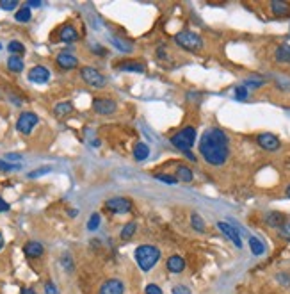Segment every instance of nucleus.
<instances>
[{
	"label": "nucleus",
	"instance_id": "obj_29",
	"mask_svg": "<svg viewBox=\"0 0 290 294\" xmlns=\"http://www.w3.org/2000/svg\"><path fill=\"white\" fill-rule=\"evenodd\" d=\"M15 18H16V22H22V23H27L31 18H32V13H31V9H29L27 6L22 7V9H18L16 15H15Z\"/></svg>",
	"mask_w": 290,
	"mask_h": 294
},
{
	"label": "nucleus",
	"instance_id": "obj_18",
	"mask_svg": "<svg viewBox=\"0 0 290 294\" xmlns=\"http://www.w3.org/2000/svg\"><path fill=\"white\" fill-rule=\"evenodd\" d=\"M274 57L278 62H287L290 64V45H279L276 52H274Z\"/></svg>",
	"mask_w": 290,
	"mask_h": 294
},
{
	"label": "nucleus",
	"instance_id": "obj_21",
	"mask_svg": "<svg viewBox=\"0 0 290 294\" xmlns=\"http://www.w3.org/2000/svg\"><path fill=\"white\" fill-rule=\"evenodd\" d=\"M7 68L13 73H22L23 72V59L20 56H11L7 59Z\"/></svg>",
	"mask_w": 290,
	"mask_h": 294
},
{
	"label": "nucleus",
	"instance_id": "obj_44",
	"mask_svg": "<svg viewBox=\"0 0 290 294\" xmlns=\"http://www.w3.org/2000/svg\"><path fill=\"white\" fill-rule=\"evenodd\" d=\"M39 6H41V2H39V0H31V2L27 4L29 9H31V7H39Z\"/></svg>",
	"mask_w": 290,
	"mask_h": 294
},
{
	"label": "nucleus",
	"instance_id": "obj_34",
	"mask_svg": "<svg viewBox=\"0 0 290 294\" xmlns=\"http://www.w3.org/2000/svg\"><path fill=\"white\" fill-rule=\"evenodd\" d=\"M279 235L283 239H290V219H287V221L279 227Z\"/></svg>",
	"mask_w": 290,
	"mask_h": 294
},
{
	"label": "nucleus",
	"instance_id": "obj_48",
	"mask_svg": "<svg viewBox=\"0 0 290 294\" xmlns=\"http://www.w3.org/2000/svg\"><path fill=\"white\" fill-rule=\"evenodd\" d=\"M0 48H2V45H0Z\"/></svg>",
	"mask_w": 290,
	"mask_h": 294
},
{
	"label": "nucleus",
	"instance_id": "obj_31",
	"mask_svg": "<svg viewBox=\"0 0 290 294\" xmlns=\"http://www.w3.org/2000/svg\"><path fill=\"white\" fill-rule=\"evenodd\" d=\"M100 214L98 212H94V214H91V217H89V221H88V230H96V228L100 227Z\"/></svg>",
	"mask_w": 290,
	"mask_h": 294
},
{
	"label": "nucleus",
	"instance_id": "obj_19",
	"mask_svg": "<svg viewBox=\"0 0 290 294\" xmlns=\"http://www.w3.org/2000/svg\"><path fill=\"white\" fill-rule=\"evenodd\" d=\"M271 9H273L274 15H278V16H287L290 13V6L287 2H281V0H274L271 2Z\"/></svg>",
	"mask_w": 290,
	"mask_h": 294
},
{
	"label": "nucleus",
	"instance_id": "obj_16",
	"mask_svg": "<svg viewBox=\"0 0 290 294\" xmlns=\"http://www.w3.org/2000/svg\"><path fill=\"white\" fill-rule=\"evenodd\" d=\"M168 269L171 273H182L185 269V261H183V257L180 255H171L168 259Z\"/></svg>",
	"mask_w": 290,
	"mask_h": 294
},
{
	"label": "nucleus",
	"instance_id": "obj_2",
	"mask_svg": "<svg viewBox=\"0 0 290 294\" xmlns=\"http://www.w3.org/2000/svg\"><path fill=\"white\" fill-rule=\"evenodd\" d=\"M160 259V250L157 246H139L136 250V261L139 264L142 271H152V267H155V264Z\"/></svg>",
	"mask_w": 290,
	"mask_h": 294
},
{
	"label": "nucleus",
	"instance_id": "obj_10",
	"mask_svg": "<svg viewBox=\"0 0 290 294\" xmlns=\"http://www.w3.org/2000/svg\"><path fill=\"white\" fill-rule=\"evenodd\" d=\"M217 228L225 233L226 237L230 239L231 243L235 244L237 248H242V239H241V235H239V232H237L235 227H231L230 223H226V221H219L217 223Z\"/></svg>",
	"mask_w": 290,
	"mask_h": 294
},
{
	"label": "nucleus",
	"instance_id": "obj_7",
	"mask_svg": "<svg viewBox=\"0 0 290 294\" xmlns=\"http://www.w3.org/2000/svg\"><path fill=\"white\" fill-rule=\"evenodd\" d=\"M38 122H39L38 114H34V112H23L22 116L18 118L16 128L22 134H31L32 132V128L38 125Z\"/></svg>",
	"mask_w": 290,
	"mask_h": 294
},
{
	"label": "nucleus",
	"instance_id": "obj_46",
	"mask_svg": "<svg viewBox=\"0 0 290 294\" xmlns=\"http://www.w3.org/2000/svg\"><path fill=\"white\" fill-rule=\"evenodd\" d=\"M2 248H4V235L0 233V250H2Z\"/></svg>",
	"mask_w": 290,
	"mask_h": 294
},
{
	"label": "nucleus",
	"instance_id": "obj_45",
	"mask_svg": "<svg viewBox=\"0 0 290 294\" xmlns=\"http://www.w3.org/2000/svg\"><path fill=\"white\" fill-rule=\"evenodd\" d=\"M22 294H36L32 291V289H25V291H22Z\"/></svg>",
	"mask_w": 290,
	"mask_h": 294
},
{
	"label": "nucleus",
	"instance_id": "obj_37",
	"mask_svg": "<svg viewBox=\"0 0 290 294\" xmlns=\"http://www.w3.org/2000/svg\"><path fill=\"white\" fill-rule=\"evenodd\" d=\"M50 170H52V168H50V166L39 168V170H36V171L29 173V178H36V177H41V175H46V173H48Z\"/></svg>",
	"mask_w": 290,
	"mask_h": 294
},
{
	"label": "nucleus",
	"instance_id": "obj_26",
	"mask_svg": "<svg viewBox=\"0 0 290 294\" xmlns=\"http://www.w3.org/2000/svg\"><path fill=\"white\" fill-rule=\"evenodd\" d=\"M191 225H192V228L196 230V232H205V221H203V217L198 214V212H194L191 216Z\"/></svg>",
	"mask_w": 290,
	"mask_h": 294
},
{
	"label": "nucleus",
	"instance_id": "obj_40",
	"mask_svg": "<svg viewBox=\"0 0 290 294\" xmlns=\"http://www.w3.org/2000/svg\"><path fill=\"white\" fill-rule=\"evenodd\" d=\"M45 293L46 294H59V291H57V287H55L54 282H46L45 283Z\"/></svg>",
	"mask_w": 290,
	"mask_h": 294
},
{
	"label": "nucleus",
	"instance_id": "obj_33",
	"mask_svg": "<svg viewBox=\"0 0 290 294\" xmlns=\"http://www.w3.org/2000/svg\"><path fill=\"white\" fill-rule=\"evenodd\" d=\"M0 170L2 171H18L20 170V164H11L7 161H0Z\"/></svg>",
	"mask_w": 290,
	"mask_h": 294
},
{
	"label": "nucleus",
	"instance_id": "obj_6",
	"mask_svg": "<svg viewBox=\"0 0 290 294\" xmlns=\"http://www.w3.org/2000/svg\"><path fill=\"white\" fill-rule=\"evenodd\" d=\"M105 209L114 212V214H126L132 211V200L125 198V196H116V198L105 201Z\"/></svg>",
	"mask_w": 290,
	"mask_h": 294
},
{
	"label": "nucleus",
	"instance_id": "obj_5",
	"mask_svg": "<svg viewBox=\"0 0 290 294\" xmlns=\"http://www.w3.org/2000/svg\"><path fill=\"white\" fill-rule=\"evenodd\" d=\"M80 75H82L84 82L88 84V86H91V88L100 89V88H104L105 82H107L104 75H102L98 70H94L93 66H84L82 70H80Z\"/></svg>",
	"mask_w": 290,
	"mask_h": 294
},
{
	"label": "nucleus",
	"instance_id": "obj_20",
	"mask_svg": "<svg viewBox=\"0 0 290 294\" xmlns=\"http://www.w3.org/2000/svg\"><path fill=\"white\" fill-rule=\"evenodd\" d=\"M192 178H194V173H192L191 168L187 166L176 168V180H180V182H192Z\"/></svg>",
	"mask_w": 290,
	"mask_h": 294
},
{
	"label": "nucleus",
	"instance_id": "obj_43",
	"mask_svg": "<svg viewBox=\"0 0 290 294\" xmlns=\"http://www.w3.org/2000/svg\"><path fill=\"white\" fill-rule=\"evenodd\" d=\"M6 211H9V203L0 198V212H6Z\"/></svg>",
	"mask_w": 290,
	"mask_h": 294
},
{
	"label": "nucleus",
	"instance_id": "obj_22",
	"mask_svg": "<svg viewBox=\"0 0 290 294\" xmlns=\"http://www.w3.org/2000/svg\"><path fill=\"white\" fill-rule=\"evenodd\" d=\"M148 155H150L148 144H146V143H137L136 148H134V159H136V161H144Z\"/></svg>",
	"mask_w": 290,
	"mask_h": 294
},
{
	"label": "nucleus",
	"instance_id": "obj_35",
	"mask_svg": "<svg viewBox=\"0 0 290 294\" xmlns=\"http://www.w3.org/2000/svg\"><path fill=\"white\" fill-rule=\"evenodd\" d=\"M235 98L237 100H246L247 98V88H244V86H237L235 88Z\"/></svg>",
	"mask_w": 290,
	"mask_h": 294
},
{
	"label": "nucleus",
	"instance_id": "obj_28",
	"mask_svg": "<svg viewBox=\"0 0 290 294\" xmlns=\"http://www.w3.org/2000/svg\"><path fill=\"white\" fill-rule=\"evenodd\" d=\"M136 228H137V225L134 221H130V223H126L125 227H123V230H121V239H123V241H128V239L132 237V235H134V233H136Z\"/></svg>",
	"mask_w": 290,
	"mask_h": 294
},
{
	"label": "nucleus",
	"instance_id": "obj_27",
	"mask_svg": "<svg viewBox=\"0 0 290 294\" xmlns=\"http://www.w3.org/2000/svg\"><path fill=\"white\" fill-rule=\"evenodd\" d=\"M112 43H114V46L118 48V50L125 52V54H128V52L134 50V46H132L128 41H125V39H121V38H112Z\"/></svg>",
	"mask_w": 290,
	"mask_h": 294
},
{
	"label": "nucleus",
	"instance_id": "obj_3",
	"mask_svg": "<svg viewBox=\"0 0 290 294\" xmlns=\"http://www.w3.org/2000/svg\"><path fill=\"white\" fill-rule=\"evenodd\" d=\"M171 143H173V146L178 148L180 152L189 154L191 148L194 146V143H196V128L191 127V125L185 128H182L180 132H176L175 136L171 138Z\"/></svg>",
	"mask_w": 290,
	"mask_h": 294
},
{
	"label": "nucleus",
	"instance_id": "obj_38",
	"mask_svg": "<svg viewBox=\"0 0 290 294\" xmlns=\"http://www.w3.org/2000/svg\"><path fill=\"white\" fill-rule=\"evenodd\" d=\"M144 293L146 294H162V289L159 285H155V283H148L146 289H144Z\"/></svg>",
	"mask_w": 290,
	"mask_h": 294
},
{
	"label": "nucleus",
	"instance_id": "obj_15",
	"mask_svg": "<svg viewBox=\"0 0 290 294\" xmlns=\"http://www.w3.org/2000/svg\"><path fill=\"white\" fill-rule=\"evenodd\" d=\"M59 39L62 41V43H73V41H77V39H78L77 29L71 27V25H64V27L61 29Z\"/></svg>",
	"mask_w": 290,
	"mask_h": 294
},
{
	"label": "nucleus",
	"instance_id": "obj_12",
	"mask_svg": "<svg viewBox=\"0 0 290 294\" xmlns=\"http://www.w3.org/2000/svg\"><path fill=\"white\" fill-rule=\"evenodd\" d=\"M50 78V70L45 66H34L31 72H29V80L34 84H45L48 82Z\"/></svg>",
	"mask_w": 290,
	"mask_h": 294
},
{
	"label": "nucleus",
	"instance_id": "obj_9",
	"mask_svg": "<svg viewBox=\"0 0 290 294\" xmlns=\"http://www.w3.org/2000/svg\"><path fill=\"white\" fill-rule=\"evenodd\" d=\"M257 143L260 148H263V150L267 152H276L281 146V143H279V139L274 136V134H269V132H263L260 134L257 138Z\"/></svg>",
	"mask_w": 290,
	"mask_h": 294
},
{
	"label": "nucleus",
	"instance_id": "obj_39",
	"mask_svg": "<svg viewBox=\"0 0 290 294\" xmlns=\"http://www.w3.org/2000/svg\"><path fill=\"white\" fill-rule=\"evenodd\" d=\"M4 161H7V162H15V164H20V161H22V157L18 155V154H7L6 157H4Z\"/></svg>",
	"mask_w": 290,
	"mask_h": 294
},
{
	"label": "nucleus",
	"instance_id": "obj_13",
	"mask_svg": "<svg viewBox=\"0 0 290 294\" xmlns=\"http://www.w3.org/2000/svg\"><path fill=\"white\" fill-rule=\"evenodd\" d=\"M57 64H59L62 70H73V68L78 66V59L70 52H61L57 56Z\"/></svg>",
	"mask_w": 290,
	"mask_h": 294
},
{
	"label": "nucleus",
	"instance_id": "obj_47",
	"mask_svg": "<svg viewBox=\"0 0 290 294\" xmlns=\"http://www.w3.org/2000/svg\"><path fill=\"white\" fill-rule=\"evenodd\" d=\"M285 194H287V196H289V198H290V186H289V187H287V191H285Z\"/></svg>",
	"mask_w": 290,
	"mask_h": 294
},
{
	"label": "nucleus",
	"instance_id": "obj_36",
	"mask_svg": "<svg viewBox=\"0 0 290 294\" xmlns=\"http://www.w3.org/2000/svg\"><path fill=\"white\" fill-rule=\"evenodd\" d=\"M157 180H160V182H166V184H169V186H175L178 180H176V177H171V175H157Z\"/></svg>",
	"mask_w": 290,
	"mask_h": 294
},
{
	"label": "nucleus",
	"instance_id": "obj_23",
	"mask_svg": "<svg viewBox=\"0 0 290 294\" xmlns=\"http://www.w3.org/2000/svg\"><path fill=\"white\" fill-rule=\"evenodd\" d=\"M120 70H123V72H132V73H142L144 72V66H142L141 62L126 61V62H121Z\"/></svg>",
	"mask_w": 290,
	"mask_h": 294
},
{
	"label": "nucleus",
	"instance_id": "obj_41",
	"mask_svg": "<svg viewBox=\"0 0 290 294\" xmlns=\"http://www.w3.org/2000/svg\"><path fill=\"white\" fill-rule=\"evenodd\" d=\"M173 294H192L191 289H187L185 285H175L173 287Z\"/></svg>",
	"mask_w": 290,
	"mask_h": 294
},
{
	"label": "nucleus",
	"instance_id": "obj_4",
	"mask_svg": "<svg viewBox=\"0 0 290 294\" xmlns=\"http://www.w3.org/2000/svg\"><path fill=\"white\" fill-rule=\"evenodd\" d=\"M176 45L183 48L187 52H198L201 50L203 46V39L198 36L196 32H191V31H183V32H178L175 36Z\"/></svg>",
	"mask_w": 290,
	"mask_h": 294
},
{
	"label": "nucleus",
	"instance_id": "obj_32",
	"mask_svg": "<svg viewBox=\"0 0 290 294\" xmlns=\"http://www.w3.org/2000/svg\"><path fill=\"white\" fill-rule=\"evenodd\" d=\"M0 7H2L4 11H13V9L18 7V2L16 0H0Z\"/></svg>",
	"mask_w": 290,
	"mask_h": 294
},
{
	"label": "nucleus",
	"instance_id": "obj_42",
	"mask_svg": "<svg viewBox=\"0 0 290 294\" xmlns=\"http://www.w3.org/2000/svg\"><path fill=\"white\" fill-rule=\"evenodd\" d=\"M262 86V80H247L246 84H244V88H260Z\"/></svg>",
	"mask_w": 290,
	"mask_h": 294
},
{
	"label": "nucleus",
	"instance_id": "obj_25",
	"mask_svg": "<svg viewBox=\"0 0 290 294\" xmlns=\"http://www.w3.org/2000/svg\"><path fill=\"white\" fill-rule=\"evenodd\" d=\"M71 111H73V106H71L70 102H61L54 109V112L57 116H66V114H70Z\"/></svg>",
	"mask_w": 290,
	"mask_h": 294
},
{
	"label": "nucleus",
	"instance_id": "obj_8",
	"mask_svg": "<svg viewBox=\"0 0 290 294\" xmlns=\"http://www.w3.org/2000/svg\"><path fill=\"white\" fill-rule=\"evenodd\" d=\"M93 109L94 112H98L102 116H109V114H114L118 106H116V102L110 100V98H94Z\"/></svg>",
	"mask_w": 290,
	"mask_h": 294
},
{
	"label": "nucleus",
	"instance_id": "obj_1",
	"mask_svg": "<svg viewBox=\"0 0 290 294\" xmlns=\"http://www.w3.org/2000/svg\"><path fill=\"white\" fill-rule=\"evenodd\" d=\"M230 139L221 128H208L199 139V154L210 166H223L230 157Z\"/></svg>",
	"mask_w": 290,
	"mask_h": 294
},
{
	"label": "nucleus",
	"instance_id": "obj_17",
	"mask_svg": "<svg viewBox=\"0 0 290 294\" xmlns=\"http://www.w3.org/2000/svg\"><path fill=\"white\" fill-rule=\"evenodd\" d=\"M285 221H287V216H285L283 212H269L267 216H265V223L274 228H279Z\"/></svg>",
	"mask_w": 290,
	"mask_h": 294
},
{
	"label": "nucleus",
	"instance_id": "obj_11",
	"mask_svg": "<svg viewBox=\"0 0 290 294\" xmlns=\"http://www.w3.org/2000/svg\"><path fill=\"white\" fill-rule=\"evenodd\" d=\"M125 293V283L118 278H110L100 287V294H123Z\"/></svg>",
	"mask_w": 290,
	"mask_h": 294
},
{
	"label": "nucleus",
	"instance_id": "obj_24",
	"mask_svg": "<svg viewBox=\"0 0 290 294\" xmlns=\"http://www.w3.org/2000/svg\"><path fill=\"white\" fill-rule=\"evenodd\" d=\"M249 248H251L253 255H257V257L262 255L263 251H265V246H263V243L257 237H249Z\"/></svg>",
	"mask_w": 290,
	"mask_h": 294
},
{
	"label": "nucleus",
	"instance_id": "obj_30",
	"mask_svg": "<svg viewBox=\"0 0 290 294\" xmlns=\"http://www.w3.org/2000/svg\"><path fill=\"white\" fill-rule=\"evenodd\" d=\"M7 50L11 52L13 56H22L23 52H25V46L20 41H11V43L7 45Z\"/></svg>",
	"mask_w": 290,
	"mask_h": 294
},
{
	"label": "nucleus",
	"instance_id": "obj_14",
	"mask_svg": "<svg viewBox=\"0 0 290 294\" xmlns=\"http://www.w3.org/2000/svg\"><path fill=\"white\" fill-rule=\"evenodd\" d=\"M43 244L38 243V241H31V243H27L25 246H23V253L29 257V259H38V257L43 255Z\"/></svg>",
	"mask_w": 290,
	"mask_h": 294
}]
</instances>
